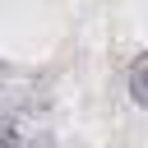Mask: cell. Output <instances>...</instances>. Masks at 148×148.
Listing matches in <instances>:
<instances>
[{
	"instance_id": "2",
	"label": "cell",
	"mask_w": 148,
	"mask_h": 148,
	"mask_svg": "<svg viewBox=\"0 0 148 148\" xmlns=\"http://www.w3.org/2000/svg\"><path fill=\"white\" fill-rule=\"evenodd\" d=\"M0 148H28V139L18 134V125L5 120V116H0Z\"/></svg>"
},
{
	"instance_id": "3",
	"label": "cell",
	"mask_w": 148,
	"mask_h": 148,
	"mask_svg": "<svg viewBox=\"0 0 148 148\" xmlns=\"http://www.w3.org/2000/svg\"><path fill=\"white\" fill-rule=\"evenodd\" d=\"M0 79H5V65H0Z\"/></svg>"
},
{
	"instance_id": "1",
	"label": "cell",
	"mask_w": 148,
	"mask_h": 148,
	"mask_svg": "<svg viewBox=\"0 0 148 148\" xmlns=\"http://www.w3.org/2000/svg\"><path fill=\"white\" fill-rule=\"evenodd\" d=\"M125 88L134 106H148V51H134L125 65Z\"/></svg>"
}]
</instances>
